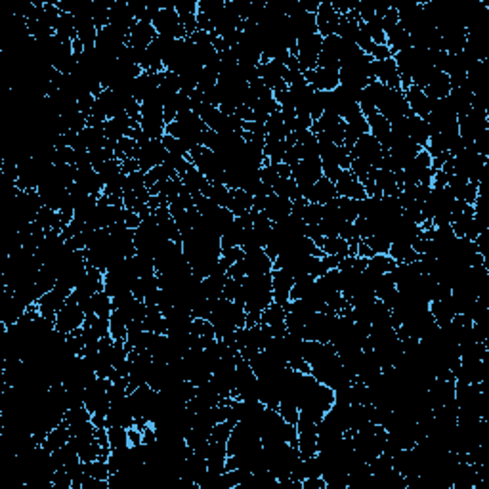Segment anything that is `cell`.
Returning <instances> with one entry per match:
<instances>
[{
  "mask_svg": "<svg viewBox=\"0 0 489 489\" xmlns=\"http://www.w3.org/2000/svg\"><path fill=\"white\" fill-rule=\"evenodd\" d=\"M340 85L354 88V90H363L367 85L375 80L373 75V58L369 54L361 52L350 61H344L339 71Z\"/></svg>",
  "mask_w": 489,
  "mask_h": 489,
  "instance_id": "cell-1",
  "label": "cell"
},
{
  "mask_svg": "<svg viewBox=\"0 0 489 489\" xmlns=\"http://www.w3.org/2000/svg\"><path fill=\"white\" fill-rule=\"evenodd\" d=\"M485 169H488V157L480 155L474 150H463L459 155L453 157V174L472 183L482 186Z\"/></svg>",
  "mask_w": 489,
  "mask_h": 489,
  "instance_id": "cell-2",
  "label": "cell"
},
{
  "mask_svg": "<svg viewBox=\"0 0 489 489\" xmlns=\"http://www.w3.org/2000/svg\"><path fill=\"white\" fill-rule=\"evenodd\" d=\"M153 27L159 37H167V39H186V31H183L182 21L178 16L174 2H161V10L153 20Z\"/></svg>",
  "mask_w": 489,
  "mask_h": 489,
  "instance_id": "cell-3",
  "label": "cell"
},
{
  "mask_svg": "<svg viewBox=\"0 0 489 489\" xmlns=\"http://www.w3.org/2000/svg\"><path fill=\"white\" fill-rule=\"evenodd\" d=\"M350 155H352V159L363 161V163H367L375 170L382 169L386 163V150L378 144L377 138H373L369 132L363 134V136L359 138L358 142L352 145Z\"/></svg>",
  "mask_w": 489,
  "mask_h": 489,
  "instance_id": "cell-4",
  "label": "cell"
},
{
  "mask_svg": "<svg viewBox=\"0 0 489 489\" xmlns=\"http://www.w3.org/2000/svg\"><path fill=\"white\" fill-rule=\"evenodd\" d=\"M377 113H380L388 123H394L398 119L407 117L411 111H409V105H407L404 90L402 88H388L386 86L382 96L378 99Z\"/></svg>",
  "mask_w": 489,
  "mask_h": 489,
  "instance_id": "cell-5",
  "label": "cell"
},
{
  "mask_svg": "<svg viewBox=\"0 0 489 489\" xmlns=\"http://www.w3.org/2000/svg\"><path fill=\"white\" fill-rule=\"evenodd\" d=\"M86 321V312L83 304L75 298V296H69L66 301V304L61 306V310L58 312V318H56V331L64 334H69L73 331H77L80 327L85 325Z\"/></svg>",
  "mask_w": 489,
  "mask_h": 489,
  "instance_id": "cell-6",
  "label": "cell"
},
{
  "mask_svg": "<svg viewBox=\"0 0 489 489\" xmlns=\"http://www.w3.org/2000/svg\"><path fill=\"white\" fill-rule=\"evenodd\" d=\"M321 48H323V37L320 33L298 39L294 56H296V61H298V67H301L302 73L312 71V69L318 67Z\"/></svg>",
  "mask_w": 489,
  "mask_h": 489,
  "instance_id": "cell-7",
  "label": "cell"
},
{
  "mask_svg": "<svg viewBox=\"0 0 489 489\" xmlns=\"http://www.w3.org/2000/svg\"><path fill=\"white\" fill-rule=\"evenodd\" d=\"M128 44V33H124L121 29L113 25H105L104 29L98 31V39H96V48L102 50L105 56L117 59L119 54L123 52Z\"/></svg>",
  "mask_w": 489,
  "mask_h": 489,
  "instance_id": "cell-8",
  "label": "cell"
},
{
  "mask_svg": "<svg viewBox=\"0 0 489 489\" xmlns=\"http://www.w3.org/2000/svg\"><path fill=\"white\" fill-rule=\"evenodd\" d=\"M71 289L61 287V285H56V287L50 291V293L42 294L37 302V308H39V313L48 320L50 323H56V318H58V312L61 310V306L66 304V301L71 296Z\"/></svg>",
  "mask_w": 489,
  "mask_h": 489,
  "instance_id": "cell-9",
  "label": "cell"
},
{
  "mask_svg": "<svg viewBox=\"0 0 489 489\" xmlns=\"http://www.w3.org/2000/svg\"><path fill=\"white\" fill-rule=\"evenodd\" d=\"M312 132L313 134H321V136H325L327 140H331L333 144L344 145V132H346L344 119L337 117V115H333V113H323L318 121H313Z\"/></svg>",
  "mask_w": 489,
  "mask_h": 489,
  "instance_id": "cell-10",
  "label": "cell"
},
{
  "mask_svg": "<svg viewBox=\"0 0 489 489\" xmlns=\"http://www.w3.org/2000/svg\"><path fill=\"white\" fill-rule=\"evenodd\" d=\"M164 155H167V150H164L163 142L161 140H150L147 144L138 147L134 159L140 164L142 172H150L151 169L164 163Z\"/></svg>",
  "mask_w": 489,
  "mask_h": 489,
  "instance_id": "cell-11",
  "label": "cell"
},
{
  "mask_svg": "<svg viewBox=\"0 0 489 489\" xmlns=\"http://www.w3.org/2000/svg\"><path fill=\"white\" fill-rule=\"evenodd\" d=\"M272 293H274V302L287 306L291 302V291L294 287V277L283 267H274L272 270Z\"/></svg>",
  "mask_w": 489,
  "mask_h": 489,
  "instance_id": "cell-12",
  "label": "cell"
},
{
  "mask_svg": "<svg viewBox=\"0 0 489 489\" xmlns=\"http://www.w3.org/2000/svg\"><path fill=\"white\" fill-rule=\"evenodd\" d=\"M334 188H337V193L339 197H348V199H366L367 191L363 188V183L359 182L358 178L354 176L350 170H340L339 176L333 180Z\"/></svg>",
  "mask_w": 489,
  "mask_h": 489,
  "instance_id": "cell-13",
  "label": "cell"
},
{
  "mask_svg": "<svg viewBox=\"0 0 489 489\" xmlns=\"http://www.w3.org/2000/svg\"><path fill=\"white\" fill-rule=\"evenodd\" d=\"M373 75H375V80L380 85L388 86V88H402V77H399L398 66H396L394 58L380 59V61L373 59Z\"/></svg>",
  "mask_w": 489,
  "mask_h": 489,
  "instance_id": "cell-14",
  "label": "cell"
},
{
  "mask_svg": "<svg viewBox=\"0 0 489 489\" xmlns=\"http://www.w3.org/2000/svg\"><path fill=\"white\" fill-rule=\"evenodd\" d=\"M339 21H340V16L333 8V4H331L329 0H323V2L320 4V10L315 12L318 33H320L323 39H325V37H331V35H337Z\"/></svg>",
  "mask_w": 489,
  "mask_h": 489,
  "instance_id": "cell-15",
  "label": "cell"
},
{
  "mask_svg": "<svg viewBox=\"0 0 489 489\" xmlns=\"http://www.w3.org/2000/svg\"><path fill=\"white\" fill-rule=\"evenodd\" d=\"M262 212L272 220V224L285 220L291 212H293V203L285 199V197L270 193L264 197V205H262Z\"/></svg>",
  "mask_w": 489,
  "mask_h": 489,
  "instance_id": "cell-16",
  "label": "cell"
},
{
  "mask_svg": "<svg viewBox=\"0 0 489 489\" xmlns=\"http://www.w3.org/2000/svg\"><path fill=\"white\" fill-rule=\"evenodd\" d=\"M161 75H163V71L161 73H153V71H142L140 73V77L132 83V96H134V99L136 102H144L147 96H151L153 92L161 86Z\"/></svg>",
  "mask_w": 489,
  "mask_h": 489,
  "instance_id": "cell-17",
  "label": "cell"
},
{
  "mask_svg": "<svg viewBox=\"0 0 489 489\" xmlns=\"http://www.w3.org/2000/svg\"><path fill=\"white\" fill-rule=\"evenodd\" d=\"M304 78L310 86H313L315 90H334L340 85L339 71H331V69H323V67H315L312 71L304 73Z\"/></svg>",
  "mask_w": 489,
  "mask_h": 489,
  "instance_id": "cell-18",
  "label": "cell"
},
{
  "mask_svg": "<svg viewBox=\"0 0 489 489\" xmlns=\"http://www.w3.org/2000/svg\"><path fill=\"white\" fill-rule=\"evenodd\" d=\"M405 134H407V138H411L421 150H424L430 140V126L426 123V119L409 113L405 117Z\"/></svg>",
  "mask_w": 489,
  "mask_h": 489,
  "instance_id": "cell-19",
  "label": "cell"
},
{
  "mask_svg": "<svg viewBox=\"0 0 489 489\" xmlns=\"http://www.w3.org/2000/svg\"><path fill=\"white\" fill-rule=\"evenodd\" d=\"M405 94V99H407V105H409V111L413 113V115H417V117H423L426 119L428 117V113H430L432 109V99H428V96L424 94V90L421 88V86H415L411 85L407 90L404 92Z\"/></svg>",
  "mask_w": 489,
  "mask_h": 489,
  "instance_id": "cell-20",
  "label": "cell"
},
{
  "mask_svg": "<svg viewBox=\"0 0 489 489\" xmlns=\"http://www.w3.org/2000/svg\"><path fill=\"white\" fill-rule=\"evenodd\" d=\"M423 90H424V94L428 96V99H432V102H436V99H442V98H447V96H449V92H451L449 77H447L444 71H437V69H434V71L430 73L428 83H426V86H424Z\"/></svg>",
  "mask_w": 489,
  "mask_h": 489,
  "instance_id": "cell-21",
  "label": "cell"
},
{
  "mask_svg": "<svg viewBox=\"0 0 489 489\" xmlns=\"http://www.w3.org/2000/svg\"><path fill=\"white\" fill-rule=\"evenodd\" d=\"M430 313H432V318H434V321H436L437 327L449 325L451 321H453V318L457 315L455 304H453V301H451V293L430 301Z\"/></svg>",
  "mask_w": 489,
  "mask_h": 489,
  "instance_id": "cell-22",
  "label": "cell"
},
{
  "mask_svg": "<svg viewBox=\"0 0 489 489\" xmlns=\"http://www.w3.org/2000/svg\"><path fill=\"white\" fill-rule=\"evenodd\" d=\"M337 197H339V193H337L333 180H329L327 176H321L318 182L313 183V188L310 189V193L304 199L308 203H313V205H327V203H331Z\"/></svg>",
  "mask_w": 489,
  "mask_h": 489,
  "instance_id": "cell-23",
  "label": "cell"
},
{
  "mask_svg": "<svg viewBox=\"0 0 489 489\" xmlns=\"http://www.w3.org/2000/svg\"><path fill=\"white\" fill-rule=\"evenodd\" d=\"M344 123H346L344 145L348 147V150H352V145L358 142L359 138L369 132V123H367V117L361 111L354 113L352 117L346 119Z\"/></svg>",
  "mask_w": 489,
  "mask_h": 489,
  "instance_id": "cell-24",
  "label": "cell"
},
{
  "mask_svg": "<svg viewBox=\"0 0 489 489\" xmlns=\"http://www.w3.org/2000/svg\"><path fill=\"white\" fill-rule=\"evenodd\" d=\"M157 37V31L153 23H145V21H136L134 27L128 33V46L136 48V50H145L147 46L153 42Z\"/></svg>",
  "mask_w": 489,
  "mask_h": 489,
  "instance_id": "cell-25",
  "label": "cell"
},
{
  "mask_svg": "<svg viewBox=\"0 0 489 489\" xmlns=\"http://www.w3.org/2000/svg\"><path fill=\"white\" fill-rule=\"evenodd\" d=\"M134 23H136V20L131 13L128 2H113L111 10H109V25L117 27L124 33H131Z\"/></svg>",
  "mask_w": 489,
  "mask_h": 489,
  "instance_id": "cell-26",
  "label": "cell"
},
{
  "mask_svg": "<svg viewBox=\"0 0 489 489\" xmlns=\"http://www.w3.org/2000/svg\"><path fill=\"white\" fill-rule=\"evenodd\" d=\"M83 308H85L86 315L96 313V315H104V318H111L113 310H115L113 298L105 293V291H98V293L92 296L90 301L83 302Z\"/></svg>",
  "mask_w": 489,
  "mask_h": 489,
  "instance_id": "cell-27",
  "label": "cell"
},
{
  "mask_svg": "<svg viewBox=\"0 0 489 489\" xmlns=\"http://www.w3.org/2000/svg\"><path fill=\"white\" fill-rule=\"evenodd\" d=\"M367 123H369V134H371L373 138H377L378 144L388 151V145H390L392 138L390 123H388L380 113H375L371 117H367Z\"/></svg>",
  "mask_w": 489,
  "mask_h": 489,
  "instance_id": "cell-28",
  "label": "cell"
},
{
  "mask_svg": "<svg viewBox=\"0 0 489 489\" xmlns=\"http://www.w3.org/2000/svg\"><path fill=\"white\" fill-rule=\"evenodd\" d=\"M228 209L231 210V215L237 218V216L248 215L250 210L255 209V197L247 193L245 189H231V195H229Z\"/></svg>",
  "mask_w": 489,
  "mask_h": 489,
  "instance_id": "cell-29",
  "label": "cell"
},
{
  "mask_svg": "<svg viewBox=\"0 0 489 489\" xmlns=\"http://www.w3.org/2000/svg\"><path fill=\"white\" fill-rule=\"evenodd\" d=\"M180 180H182L183 188L188 189L189 193H191L193 197L203 195V193H205V189H207V186H209V180L203 176L201 172H199L193 164L183 172L182 176H180Z\"/></svg>",
  "mask_w": 489,
  "mask_h": 489,
  "instance_id": "cell-30",
  "label": "cell"
},
{
  "mask_svg": "<svg viewBox=\"0 0 489 489\" xmlns=\"http://www.w3.org/2000/svg\"><path fill=\"white\" fill-rule=\"evenodd\" d=\"M386 46L390 48L392 54L404 52V50L411 48V37H409V33L402 25L394 27L392 31L386 33Z\"/></svg>",
  "mask_w": 489,
  "mask_h": 489,
  "instance_id": "cell-31",
  "label": "cell"
},
{
  "mask_svg": "<svg viewBox=\"0 0 489 489\" xmlns=\"http://www.w3.org/2000/svg\"><path fill=\"white\" fill-rule=\"evenodd\" d=\"M318 247L321 248V253H323V255L340 256V258H344V256L350 255V245H348V241L342 239L340 235H334V237H323V239L318 243Z\"/></svg>",
  "mask_w": 489,
  "mask_h": 489,
  "instance_id": "cell-32",
  "label": "cell"
},
{
  "mask_svg": "<svg viewBox=\"0 0 489 489\" xmlns=\"http://www.w3.org/2000/svg\"><path fill=\"white\" fill-rule=\"evenodd\" d=\"M69 440H71V430H69V424L64 421V423L59 424V426H56L54 430L48 432V436H46V442L42 447H46L48 451H56L59 449L61 445H66Z\"/></svg>",
  "mask_w": 489,
  "mask_h": 489,
  "instance_id": "cell-33",
  "label": "cell"
},
{
  "mask_svg": "<svg viewBox=\"0 0 489 489\" xmlns=\"http://www.w3.org/2000/svg\"><path fill=\"white\" fill-rule=\"evenodd\" d=\"M83 327L86 331H90L98 340L111 337V333H109V318H104V315H96V313L86 315V321Z\"/></svg>",
  "mask_w": 489,
  "mask_h": 489,
  "instance_id": "cell-34",
  "label": "cell"
},
{
  "mask_svg": "<svg viewBox=\"0 0 489 489\" xmlns=\"http://www.w3.org/2000/svg\"><path fill=\"white\" fill-rule=\"evenodd\" d=\"M388 255L396 260V264H411L421 256L411 245H405V243H392Z\"/></svg>",
  "mask_w": 489,
  "mask_h": 489,
  "instance_id": "cell-35",
  "label": "cell"
},
{
  "mask_svg": "<svg viewBox=\"0 0 489 489\" xmlns=\"http://www.w3.org/2000/svg\"><path fill=\"white\" fill-rule=\"evenodd\" d=\"M274 193L275 195L285 197V199H289L291 203L302 199L301 189H298V186L294 182V178H279L277 183L274 186Z\"/></svg>",
  "mask_w": 489,
  "mask_h": 489,
  "instance_id": "cell-36",
  "label": "cell"
},
{
  "mask_svg": "<svg viewBox=\"0 0 489 489\" xmlns=\"http://www.w3.org/2000/svg\"><path fill=\"white\" fill-rule=\"evenodd\" d=\"M337 209L342 215L346 222H356L359 218V201L358 199H348V197H337L334 199Z\"/></svg>",
  "mask_w": 489,
  "mask_h": 489,
  "instance_id": "cell-37",
  "label": "cell"
},
{
  "mask_svg": "<svg viewBox=\"0 0 489 489\" xmlns=\"http://www.w3.org/2000/svg\"><path fill=\"white\" fill-rule=\"evenodd\" d=\"M109 333L113 340H126L128 337V320L119 310H113L109 318Z\"/></svg>",
  "mask_w": 489,
  "mask_h": 489,
  "instance_id": "cell-38",
  "label": "cell"
},
{
  "mask_svg": "<svg viewBox=\"0 0 489 489\" xmlns=\"http://www.w3.org/2000/svg\"><path fill=\"white\" fill-rule=\"evenodd\" d=\"M285 318H287L285 306H281L277 302H272V304L262 312V325H281V323H285Z\"/></svg>",
  "mask_w": 489,
  "mask_h": 489,
  "instance_id": "cell-39",
  "label": "cell"
},
{
  "mask_svg": "<svg viewBox=\"0 0 489 489\" xmlns=\"http://www.w3.org/2000/svg\"><path fill=\"white\" fill-rule=\"evenodd\" d=\"M56 35L67 40L77 39V27H75V18H73L71 13H59V20L58 23H56Z\"/></svg>",
  "mask_w": 489,
  "mask_h": 489,
  "instance_id": "cell-40",
  "label": "cell"
},
{
  "mask_svg": "<svg viewBox=\"0 0 489 489\" xmlns=\"http://www.w3.org/2000/svg\"><path fill=\"white\" fill-rule=\"evenodd\" d=\"M396 266L398 264L390 255H373L371 258H367V267L377 274H392Z\"/></svg>",
  "mask_w": 489,
  "mask_h": 489,
  "instance_id": "cell-41",
  "label": "cell"
},
{
  "mask_svg": "<svg viewBox=\"0 0 489 489\" xmlns=\"http://www.w3.org/2000/svg\"><path fill=\"white\" fill-rule=\"evenodd\" d=\"M107 440H109V445L111 449H119V447H124L128 444V428H123V426H107Z\"/></svg>",
  "mask_w": 489,
  "mask_h": 489,
  "instance_id": "cell-42",
  "label": "cell"
},
{
  "mask_svg": "<svg viewBox=\"0 0 489 489\" xmlns=\"http://www.w3.org/2000/svg\"><path fill=\"white\" fill-rule=\"evenodd\" d=\"M369 56H371L375 61L394 58V54H392V50L386 44H375L373 46V50H371V54H369Z\"/></svg>",
  "mask_w": 489,
  "mask_h": 489,
  "instance_id": "cell-43",
  "label": "cell"
},
{
  "mask_svg": "<svg viewBox=\"0 0 489 489\" xmlns=\"http://www.w3.org/2000/svg\"><path fill=\"white\" fill-rule=\"evenodd\" d=\"M302 489H327V482L323 480V476L306 478V480L302 482Z\"/></svg>",
  "mask_w": 489,
  "mask_h": 489,
  "instance_id": "cell-44",
  "label": "cell"
}]
</instances>
